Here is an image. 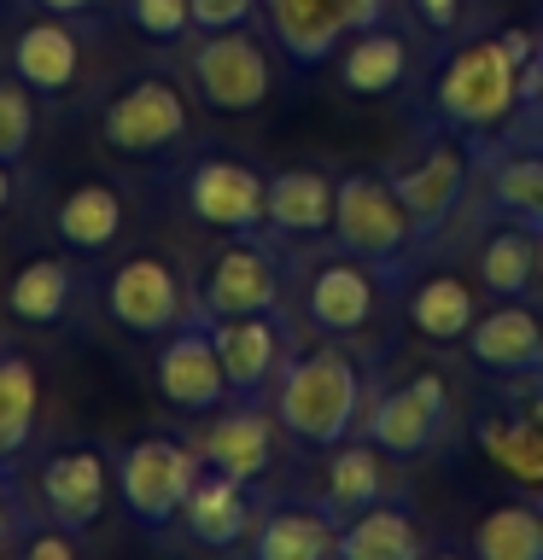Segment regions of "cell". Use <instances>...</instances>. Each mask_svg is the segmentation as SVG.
I'll list each match as a JSON object with an SVG mask.
<instances>
[{
	"label": "cell",
	"mask_w": 543,
	"mask_h": 560,
	"mask_svg": "<svg viewBox=\"0 0 543 560\" xmlns=\"http://www.w3.org/2000/svg\"><path fill=\"white\" fill-rule=\"evenodd\" d=\"M368 392H374V374L368 362L350 350L345 339H327L322 345H298L280 385L269 392V409L280 420V432L292 438L298 450H333L345 438L362 432V409H368Z\"/></svg>",
	"instance_id": "obj_1"
},
{
	"label": "cell",
	"mask_w": 543,
	"mask_h": 560,
	"mask_svg": "<svg viewBox=\"0 0 543 560\" xmlns=\"http://www.w3.org/2000/svg\"><path fill=\"white\" fill-rule=\"evenodd\" d=\"M520 117V65L508 59L502 35H473L432 70L427 122L432 129L497 135Z\"/></svg>",
	"instance_id": "obj_2"
},
{
	"label": "cell",
	"mask_w": 543,
	"mask_h": 560,
	"mask_svg": "<svg viewBox=\"0 0 543 560\" xmlns=\"http://www.w3.org/2000/svg\"><path fill=\"white\" fill-rule=\"evenodd\" d=\"M327 245L374 262L385 280H415V262L427 252L409 205L397 199V187L385 170H339V199H333Z\"/></svg>",
	"instance_id": "obj_3"
},
{
	"label": "cell",
	"mask_w": 543,
	"mask_h": 560,
	"mask_svg": "<svg viewBox=\"0 0 543 560\" xmlns=\"http://www.w3.org/2000/svg\"><path fill=\"white\" fill-rule=\"evenodd\" d=\"M480 170H485V147H480V135H467V129H432L415 152H403L397 164H385L397 199L409 205V217H415L427 245H438V234L462 217Z\"/></svg>",
	"instance_id": "obj_4"
},
{
	"label": "cell",
	"mask_w": 543,
	"mask_h": 560,
	"mask_svg": "<svg viewBox=\"0 0 543 560\" xmlns=\"http://www.w3.org/2000/svg\"><path fill=\"white\" fill-rule=\"evenodd\" d=\"M100 140H105V152L129 158V164H164V158H175L193 140L187 88L164 77V70L117 82L100 105Z\"/></svg>",
	"instance_id": "obj_5"
},
{
	"label": "cell",
	"mask_w": 543,
	"mask_h": 560,
	"mask_svg": "<svg viewBox=\"0 0 543 560\" xmlns=\"http://www.w3.org/2000/svg\"><path fill=\"white\" fill-rule=\"evenodd\" d=\"M199 450L193 438H175V432H147L135 444L117 450V497H123V514H129L135 532H170L182 520V502L193 479H199Z\"/></svg>",
	"instance_id": "obj_6"
},
{
	"label": "cell",
	"mask_w": 543,
	"mask_h": 560,
	"mask_svg": "<svg viewBox=\"0 0 543 560\" xmlns=\"http://www.w3.org/2000/svg\"><path fill=\"white\" fill-rule=\"evenodd\" d=\"M287 304V257L269 234H222L217 252L199 262L193 280V315L222 322V315H252Z\"/></svg>",
	"instance_id": "obj_7"
},
{
	"label": "cell",
	"mask_w": 543,
	"mask_h": 560,
	"mask_svg": "<svg viewBox=\"0 0 543 560\" xmlns=\"http://www.w3.org/2000/svg\"><path fill=\"white\" fill-rule=\"evenodd\" d=\"M187 88L217 117H252L275 94V59L263 30H210L187 42Z\"/></svg>",
	"instance_id": "obj_8"
},
{
	"label": "cell",
	"mask_w": 543,
	"mask_h": 560,
	"mask_svg": "<svg viewBox=\"0 0 543 560\" xmlns=\"http://www.w3.org/2000/svg\"><path fill=\"white\" fill-rule=\"evenodd\" d=\"M100 304L112 315V327L152 345L193 315V280L182 275V262L170 252H152L147 245V252H129L112 275H105Z\"/></svg>",
	"instance_id": "obj_9"
},
{
	"label": "cell",
	"mask_w": 543,
	"mask_h": 560,
	"mask_svg": "<svg viewBox=\"0 0 543 560\" xmlns=\"http://www.w3.org/2000/svg\"><path fill=\"white\" fill-rule=\"evenodd\" d=\"M450 432V380L438 368H420L409 380L374 385L362 409V438L392 455V462H420L444 444Z\"/></svg>",
	"instance_id": "obj_10"
},
{
	"label": "cell",
	"mask_w": 543,
	"mask_h": 560,
	"mask_svg": "<svg viewBox=\"0 0 543 560\" xmlns=\"http://www.w3.org/2000/svg\"><path fill=\"white\" fill-rule=\"evenodd\" d=\"M182 210L210 234H263L269 217V175L240 152H199L182 170Z\"/></svg>",
	"instance_id": "obj_11"
},
{
	"label": "cell",
	"mask_w": 543,
	"mask_h": 560,
	"mask_svg": "<svg viewBox=\"0 0 543 560\" xmlns=\"http://www.w3.org/2000/svg\"><path fill=\"white\" fill-rule=\"evenodd\" d=\"M117 497V455L94 438H65L35 455V502L47 520H65L77 532H94Z\"/></svg>",
	"instance_id": "obj_12"
},
{
	"label": "cell",
	"mask_w": 543,
	"mask_h": 560,
	"mask_svg": "<svg viewBox=\"0 0 543 560\" xmlns=\"http://www.w3.org/2000/svg\"><path fill=\"white\" fill-rule=\"evenodd\" d=\"M152 392L170 402L175 415H210L228 402V374L217 357V332L205 315H187L164 339H152Z\"/></svg>",
	"instance_id": "obj_13"
},
{
	"label": "cell",
	"mask_w": 543,
	"mask_h": 560,
	"mask_svg": "<svg viewBox=\"0 0 543 560\" xmlns=\"http://www.w3.org/2000/svg\"><path fill=\"white\" fill-rule=\"evenodd\" d=\"M199 420H205V427L193 432L199 462L228 472V479H240V485H257L263 490V479H269L275 462H280V420H275L269 402L228 397L222 409H210Z\"/></svg>",
	"instance_id": "obj_14"
},
{
	"label": "cell",
	"mask_w": 543,
	"mask_h": 560,
	"mask_svg": "<svg viewBox=\"0 0 543 560\" xmlns=\"http://www.w3.org/2000/svg\"><path fill=\"white\" fill-rule=\"evenodd\" d=\"M217 332V357H222V374H228V397H257L269 402V392L280 385L292 362V327H287V310H252V315H222L210 322Z\"/></svg>",
	"instance_id": "obj_15"
},
{
	"label": "cell",
	"mask_w": 543,
	"mask_h": 560,
	"mask_svg": "<svg viewBox=\"0 0 543 560\" xmlns=\"http://www.w3.org/2000/svg\"><path fill=\"white\" fill-rule=\"evenodd\" d=\"M380 287H385V275L374 269V262H362V257H350V252L333 245L304 280L310 327L327 332V339H357V332H368L374 315H380Z\"/></svg>",
	"instance_id": "obj_16"
},
{
	"label": "cell",
	"mask_w": 543,
	"mask_h": 560,
	"mask_svg": "<svg viewBox=\"0 0 543 560\" xmlns=\"http://www.w3.org/2000/svg\"><path fill=\"white\" fill-rule=\"evenodd\" d=\"M88 30L82 18H30V24L12 30L7 42V70L30 88L35 100H70V88L82 82V47H88Z\"/></svg>",
	"instance_id": "obj_17"
},
{
	"label": "cell",
	"mask_w": 543,
	"mask_h": 560,
	"mask_svg": "<svg viewBox=\"0 0 543 560\" xmlns=\"http://www.w3.org/2000/svg\"><path fill=\"white\" fill-rule=\"evenodd\" d=\"M333 199H339V175L322 164H280L269 170V217H263V234H269L280 252L287 245H315L333 234Z\"/></svg>",
	"instance_id": "obj_18"
},
{
	"label": "cell",
	"mask_w": 543,
	"mask_h": 560,
	"mask_svg": "<svg viewBox=\"0 0 543 560\" xmlns=\"http://www.w3.org/2000/svg\"><path fill=\"white\" fill-rule=\"evenodd\" d=\"M257 508H263L257 485H240V479H228V472H217V467H199L175 532H182L193 549H240V542H252Z\"/></svg>",
	"instance_id": "obj_19"
},
{
	"label": "cell",
	"mask_w": 543,
	"mask_h": 560,
	"mask_svg": "<svg viewBox=\"0 0 543 560\" xmlns=\"http://www.w3.org/2000/svg\"><path fill=\"white\" fill-rule=\"evenodd\" d=\"M462 350L473 368H485L497 380L543 374V315L525 298H490V310H480Z\"/></svg>",
	"instance_id": "obj_20"
},
{
	"label": "cell",
	"mask_w": 543,
	"mask_h": 560,
	"mask_svg": "<svg viewBox=\"0 0 543 560\" xmlns=\"http://www.w3.org/2000/svg\"><path fill=\"white\" fill-rule=\"evenodd\" d=\"M257 560H333L339 555V514L322 497H263L252 525Z\"/></svg>",
	"instance_id": "obj_21"
},
{
	"label": "cell",
	"mask_w": 543,
	"mask_h": 560,
	"mask_svg": "<svg viewBox=\"0 0 543 560\" xmlns=\"http://www.w3.org/2000/svg\"><path fill=\"white\" fill-rule=\"evenodd\" d=\"M263 30H269V47H280L298 70L333 65V52L350 35L339 0H263Z\"/></svg>",
	"instance_id": "obj_22"
},
{
	"label": "cell",
	"mask_w": 543,
	"mask_h": 560,
	"mask_svg": "<svg viewBox=\"0 0 543 560\" xmlns=\"http://www.w3.org/2000/svg\"><path fill=\"white\" fill-rule=\"evenodd\" d=\"M333 514L350 520L362 514L368 502H385L397 497V472H392V455H385L374 438H345V444L327 450V467H322V490H315Z\"/></svg>",
	"instance_id": "obj_23"
},
{
	"label": "cell",
	"mask_w": 543,
	"mask_h": 560,
	"mask_svg": "<svg viewBox=\"0 0 543 560\" xmlns=\"http://www.w3.org/2000/svg\"><path fill=\"white\" fill-rule=\"evenodd\" d=\"M473 444L490 467H502L515 485H543V420L532 409H520V397L497 402V409H485L467 420Z\"/></svg>",
	"instance_id": "obj_24"
},
{
	"label": "cell",
	"mask_w": 543,
	"mask_h": 560,
	"mask_svg": "<svg viewBox=\"0 0 543 560\" xmlns=\"http://www.w3.org/2000/svg\"><path fill=\"white\" fill-rule=\"evenodd\" d=\"M77 252H42L30 262H18L12 280H7V310L18 327H65L70 304H77Z\"/></svg>",
	"instance_id": "obj_25"
},
{
	"label": "cell",
	"mask_w": 543,
	"mask_h": 560,
	"mask_svg": "<svg viewBox=\"0 0 543 560\" xmlns=\"http://www.w3.org/2000/svg\"><path fill=\"white\" fill-rule=\"evenodd\" d=\"M333 65H339L345 94L385 100L403 88V77H409V35H403L392 18H385V24H368V30H350L345 47L333 52Z\"/></svg>",
	"instance_id": "obj_26"
},
{
	"label": "cell",
	"mask_w": 543,
	"mask_h": 560,
	"mask_svg": "<svg viewBox=\"0 0 543 560\" xmlns=\"http://www.w3.org/2000/svg\"><path fill=\"white\" fill-rule=\"evenodd\" d=\"M123 222H129V205L112 182H77L53 205V234L77 257H105L123 240Z\"/></svg>",
	"instance_id": "obj_27"
},
{
	"label": "cell",
	"mask_w": 543,
	"mask_h": 560,
	"mask_svg": "<svg viewBox=\"0 0 543 560\" xmlns=\"http://www.w3.org/2000/svg\"><path fill=\"white\" fill-rule=\"evenodd\" d=\"M403 315L420 339L432 345H462L473 322H480V292L467 287L455 269H432V275H415L409 298H403Z\"/></svg>",
	"instance_id": "obj_28"
},
{
	"label": "cell",
	"mask_w": 543,
	"mask_h": 560,
	"mask_svg": "<svg viewBox=\"0 0 543 560\" xmlns=\"http://www.w3.org/2000/svg\"><path fill=\"white\" fill-rule=\"evenodd\" d=\"M485 192L502 210V222L543 234V147H525L520 135H508L497 152H485Z\"/></svg>",
	"instance_id": "obj_29"
},
{
	"label": "cell",
	"mask_w": 543,
	"mask_h": 560,
	"mask_svg": "<svg viewBox=\"0 0 543 560\" xmlns=\"http://www.w3.org/2000/svg\"><path fill=\"white\" fill-rule=\"evenodd\" d=\"M420 549H427V537L403 497L368 502L362 514L339 520V560H415Z\"/></svg>",
	"instance_id": "obj_30"
},
{
	"label": "cell",
	"mask_w": 543,
	"mask_h": 560,
	"mask_svg": "<svg viewBox=\"0 0 543 560\" xmlns=\"http://www.w3.org/2000/svg\"><path fill=\"white\" fill-rule=\"evenodd\" d=\"M538 262H543V234L520 222L490 228L480 257H473V275L490 298H532L538 292Z\"/></svg>",
	"instance_id": "obj_31"
},
{
	"label": "cell",
	"mask_w": 543,
	"mask_h": 560,
	"mask_svg": "<svg viewBox=\"0 0 543 560\" xmlns=\"http://www.w3.org/2000/svg\"><path fill=\"white\" fill-rule=\"evenodd\" d=\"M42 420V374L30 357L0 350V462H18Z\"/></svg>",
	"instance_id": "obj_32"
},
{
	"label": "cell",
	"mask_w": 543,
	"mask_h": 560,
	"mask_svg": "<svg viewBox=\"0 0 543 560\" xmlns=\"http://www.w3.org/2000/svg\"><path fill=\"white\" fill-rule=\"evenodd\" d=\"M467 549L480 560H543V514L538 502H497L473 520Z\"/></svg>",
	"instance_id": "obj_33"
},
{
	"label": "cell",
	"mask_w": 543,
	"mask_h": 560,
	"mask_svg": "<svg viewBox=\"0 0 543 560\" xmlns=\"http://www.w3.org/2000/svg\"><path fill=\"white\" fill-rule=\"evenodd\" d=\"M35 100L24 82L12 77V70H0V164H18V158L30 152V140H35Z\"/></svg>",
	"instance_id": "obj_34"
},
{
	"label": "cell",
	"mask_w": 543,
	"mask_h": 560,
	"mask_svg": "<svg viewBox=\"0 0 543 560\" xmlns=\"http://www.w3.org/2000/svg\"><path fill=\"white\" fill-rule=\"evenodd\" d=\"M123 18L164 47H187L193 42V0H117Z\"/></svg>",
	"instance_id": "obj_35"
},
{
	"label": "cell",
	"mask_w": 543,
	"mask_h": 560,
	"mask_svg": "<svg viewBox=\"0 0 543 560\" xmlns=\"http://www.w3.org/2000/svg\"><path fill=\"white\" fill-rule=\"evenodd\" d=\"M82 537H88V532H77V525L35 514L30 532H24V542H18V555H24V560H77V555H82Z\"/></svg>",
	"instance_id": "obj_36"
},
{
	"label": "cell",
	"mask_w": 543,
	"mask_h": 560,
	"mask_svg": "<svg viewBox=\"0 0 543 560\" xmlns=\"http://www.w3.org/2000/svg\"><path fill=\"white\" fill-rule=\"evenodd\" d=\"M252 24H263V0H193V35L252 30Z\"/></svg>",
	"instance_id": "obj_37"
},
{
	"label": "cell",
	"mask_w": 543,
	"mask_h": 560,
	"mask_svg": "<svg viewBox=\"0 0 543 560\" xmlns=\"http://www.w3.org/2000/svg\"><path fill=\"white\" fill-rule=\"evenodd\" d=\"M30 532V514H24V490H18V472L12 462H0V555H18V542Z\"/></svg>",
	"instance_id": "obj_38"
},
{
	"label": "cell",
	"mask_w": 543,
	"mask_h": 560,
	"mask_svg": "<svg viewBox=\"0 0 543 560\" xmlns=\"http://www.w3.org/2000/svg\"><path fill=\"white\" fill-rule=\"evenodd\" d=\"M30 7L35 12H53V18H82V24H94L112 0H30Z\"/></svg>",
	"instance_id": "obj_39"
},
{
	"label": "cell",
	"mask_w": 543,
	"mask_h": 560,
	"mask_svg": "<svg viewBox=\"0 0 543 560\" xmlns=\"http://www.w3.org/2000/svg\"><path fill=\"white\" fill-rule=\"evenodd\" d=\"M497 35H502V47H508V59H515V65H532L538 59V30L532 24H502Z\"/></svg>",
	"instance_id": "obj_40"
},
{
	"label": "cell",
	"mask_w": 543,
	"mask_h": 560,
	"mask_svg": "<svg viewBox=\"0 0 543 560\" xmlns=\"http://www.w3.org/2000/svg\"><path fill=\"white\" fill-rule=\"evenodd\" d=\"M339 12H345L350 30H368V24H385V18H392V0H339Z\"/></svg>",
	"instance_id": "obj_41"
},
{
	"label": "cell",
	"mask_w": 543,
	"mask_h": 560,
	"mask_svg": "<svg viewBox=\"0 0 543 560\" xmlns=\"http://www.w3.org/2000/svg\"><path fill=\"white\" fill-rule=\"evenodd\" d=\"M18 205V175H12V164H0V217Z\"/></svg>",
	"instance_id": "obj_42"
},
{
	"label": "cell",
	"mask_w": 543,
	"mask_h": 560,
	"mask_svg": "<svg viewBox=\"0 0 543 560\" xmlns=\"http://www.w3.org/2000/svg\"><path fill=\"white\" fill-rule=\"evenodd\" d=\"M532 502H538V514H543V485H532Z\"/></svg>",
	"instance_id": "obj_43"
},
{
	"label": "cell",
	"mask_w": 543,
	"mask_h": 560,
	"mask_svg": "<svg viewBox=\"0 0 543 560\" xmlns=\"http://www.w3.org/2000/svg\"><path fill=\"white\" fill-rule=\"evenodd\" d=\"M538 287H543V262H538Z\"/></svg>",
	"instance_id": "obj_44"
},
{
	"label": "cell",
	"mask_w": 543,
	"mask_h": 560,
	"mask_svg": "<svg viewBox=\"0 0 543 560\" xmlns=\"http://www.w3.org/2000/svg\"><path fill=\"white\" fill-rule=\"evenodd\" d=\"M538 59H543V35H538Z\"/></svg>",
	"instance_id": "obj_45"
}]
</instances>
